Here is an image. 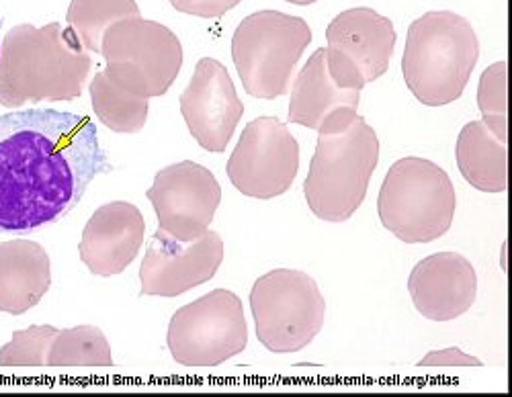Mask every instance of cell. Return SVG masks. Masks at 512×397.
<instances>
[{"label":"cell","mask_w":512,"mask_h":397,"mask_svg":"<svg viewBox=\"0 0 512 397\" xmlns=\"http://www.w3.org/2000/svg\"><path fill=\"white\" fill-rule=\"evenodd\" d=\"M250 310L259 342L277 355H289L304 350L320 334L326 301L310 275L277 269L256 279Z\"/></svg>","instance_id":"52a82bcc"},{"label":"cell","mask_w":512,"mask_h":397,"mask_svg":"<svg viewBox=\"0 0 512 397\" xmlns=\"http://www.w3.org/2000/svg\"><path fill=\"white\" fill-rule=\"evenodd\" d=\"M93 109L103 125L115 134H138L148 121L150 99L138 97L117 84L105 70L97 72L91 82Z\"/></svg>","instance_id":"ffe728a7"},{"label":"cell","mask_w":512,"mask_h":397,"mask_svg":"<svg viewBox=\"0 0 512 397\" xmlns=\"http://www.w3.org/2000/svg\"><path fill=\"white\" fill-rule=\"evenodd\" d=\"M377 162V134L361 115L340 129L320 131L304 183L312 213L332 224L351 219L367 197Z\"/></svg>","instance_id":"277c9868"},{"label":"cell","mask_w":512,"mask_h":397,"mask_svg":"<svg viewBox=\"0 0 512 397\" xmlns=\"http://www.w3.org/2000/svg\"><path fill=\"white\" fill-rule=\"evenodd\" d=\"M297 170L300 144L277 117L250 121L226 164L230 183L252 199H275L287 193Z\"/></svg>","instance_id":"8fae6325"},{"label":"cell","mask_w":512,"mask_h":397,"mask_svg":"<svg viewBox=\"0 0 512 397\" xmlns=\"http://www.w3.org/2000/svg\"><path fill=\"white\" fill-rule=\"evenodd\" d=\"M0 27H3V17H0Z\"/></svg>","instance_id":"83f0119b"},{"label":"cell","mask_w":512,"mask_h":397,"mask_svg":"<svg viewBox=\"0 0 512 397\" xmlns=\"http://www.w3.org/2000/svg\"><path fill=\"white\" fill-rule=\"evenodd\" d=\"M240 3L242 0H170L177 11L201 19H218Z\"/></svg>","instance_id":"d4e9b609"},{"label":"cell","mask_w":512,"mask_h":397,"mask_svg":"<svg viewBox=\"0 0 512 397\" xmlns=\"http://www.w3.org/2000/svg\"><path fill=\"white\" fill-rule=\"evenodd\" d=\"M478 109L496 138L506 142V62H496L484 70L478 86Z\"/></svg>","instance_id":"cb8c5ba5"},{"label":"cell","mask_w":512,"mask_h":397,"mask_svg":"<svg viewBox=\"0 0 512 397\" xmlns=\"http://www.w3.org/2000/svg\"><path fill=\"white\" fill-rule=\"evenodd\" d=\"M363 78L330 48L316 50L291 88L289 123L314 131H332L353 121L359 109Z\"/></svg>","instance_id":"30bf717a"},{"label":"cell","mask_w":512,"mask_h":397,"mask_svg":"<svg viewBox=\"0 0 512 397\" xmlns=\"http://www.w3.org/2000/svg\"><path fill=\"white\" fill-rule=\"evenodd\" d=\"M222 260L224 242L218 232L207 230L193 242H181L158 228L140 267V295L179 297L216 277Z\"/></svg>","instance_id":"4fadbf2b"},{"label":"cell","mask_w":512,"mask_h":397,"mask_svg":"<svg viewBox=\"0 0 512 397\" xmlns=\"http://www.w3.org/2000/svg\"><path fill=\"white\" fill-rule=\"evenodd\" d=\"M52 285V262L44 246L17 238L0 244V312L21 316Z\"/></svg>","instance_id":"ac0fdd59"},{"label":"cell","mask_w":512,"mask_h":397,"mask_svg":"<svg viewBox=\"0 0 512 397\" xmlns=\"http://www.w3.org/2000/svg\"><path fill=\"white\" fill-rule=\"evenodd\" d=\"M111 346L95 326L60 330L48 352V367H111Z\"/></svg>","instance_id":"7402d4cb"},{"label":"cell","mask_w":512,"mask_h":397,"mask_svg":"<svg viewBox=\"0 0 512 397\" xmlns=\"http://www.w3.org/2000/svg\"><path fill=\"white\" fill-rule=\"evenodd\" d=\"M58 332L54 326L17 330L11 342L0 348V367H48V352Z\"/></svg>","instance_id":"603a6c76"},{"label":"cell","mask_w":512,"mask_h":397,"mask_svg":"<svg viewBox=\"0 0 512 397\" xmlns=\"http://www.w3.org/2000/svg\"><path fill=\"white\" fill-rule=\"evenodd\" d=\"M93 70V58L72 27L50 23L13 27L0 46V105L74 101Z\"/></svg>","instance_id":"7a4b0ae2"},{"label":"cell","mask_w":512,"mask_h":397,"mask_svg":"<svg viewBox=\"0 0 512 397\" xmlns=\"http://www.w3.org/2000/svg\"><path fill=\"white\" fill-rule=\"evenodd\" d=\"M146 197L154 205L160 230L181 242H193L216 217L222 187L211 170L183 160L158 170Z\"/></svg>","instance_id":"7c38bea8"},{"label":"cell","mask_w":512,"mask_h":397,"mask_svg":"<svg viewBox=\"0 0 512 397\" xmlns=\"http://www.w3.org/2000/svg\"><path fill=\"white\" fill-rule=\"evenodd\" d=\"M478 60V33L457 13L429 11L408 27L402 72L422 105L443 107L461 99Z\"/></svg>","instance_id":"3957f363"},{"label":"cell","mask_w":512,"mask_h":397,"mask_svg":"<svg viewBox=\"0 0 512 397\" xmlns=\"http://www.w3.org/2000/svg\"><path fill=\"white\" fill-rule=\"evenodd\" d=\"M310 41L312 29L302 17L279 11L248 15L232 37V58L244 91L263 101L285 97Z\"/></svg>","instance_id":"8992f818"},{"label":"cell","mask_w":512,"mask_h":397,"mask_svg":"<svg viewBox=\"0 0 512 397\" xmlns=\"http://www.w3.org/2000/svg\"><path fill=\"white\" fill-rule=\"evenodd\" d=\"M420 367H482L484 363L478 357L465 355L459 348H445V350H433L426 355L420 363Z\"/></svg>","instance_id":"484cf974"},{"label":"cell","mask_w":512,"mask_h":397,"mask_svg":"<svg viewBox=\"0 0 512 397\" xmlns=\"http://www.w3.org/2000/svg\"><path fill=\"white\" fill-rule=\"evenodd\" d=\"M179 103L197 144L207 152L222 154L244 115L228 68L213 58L199 60Z\"/></svg>","instance_id":"5bb4252c"},{"label":"cell","mask_w":512,"mask_h":397,"mask_svg":"<svg viewBox=\"0 0 512 397\" xmlns=\"http://www.w3.org/2000/svg\"><path fill=\"white\" fill-rule=\"evenodd\" d=\"M457 197L447 170L426 158H402L386 174L377 199L383 228L406 244L443 238L455 217Z\"/></svg>","instance_id":"5b68a950"},{"label":"cell","mask_w":512,"mask_h":397,"mask_svg":"<svg viewBox=\"0 0 512 397\" xmlns=\"http://www.w3.org/2000/svg\"><path fill=\"white\" fill-rule=\"evenodd\" d=\"M168 350L183 367H218L248 346L240 297L216 289L175 312L168 326Z\"/></svg>","instance_id":"9c48e42d"},{"label":"cell","mask_w":512,"mask_h":397,"mask_svg":"<svg viewBox=\"0 0 512 397\" xmlns=\"http://www.w3.org/2000/svg\"><path fill=\"white\" fill-rule=\"evenodd\" d=\"M136 17H140L136 0H72L66 21L82 46L101 56L107 29L123 19Z\"/></svg>","instance_id":"44dd1931"},{"label":"cell","mask_w":512,"mask_h":397,"mask_svg":"<svg viewBox=\"0 0 512 397\" xmlns=\"http://www.w3.org/2000/svg\"><path fill=\"white\" fill-rule=\"evenodd\" d=\"M109 170L91 117L56 109L0 115V232L60 222Z\"/></svg>","instance_id":"6da1fadb"},{"label":"cell","mask_w":512,"mask_h":397,"mask_svg":"<svg viewBox=\"0 0 512 397\" xmlns=\"http://www.w3.org/2000/svg\"><path fill=\"white\" fill-rule=\"evenodd\" d=\"M396 39L394 23L367 7L343 11L326 29L328 48L343 56L365 84L388 72Z\"/></svg>","instance_id":"e0dca14e"},{"label":"cell","mask_w":512,"mask_h":397,"mask_svg":"<svg viewBox=\"0 0 512 397\" xmlns=\"http://www.w3.org/2000/svg\"><path fill=\"white\" fill-rule=\"evenodd\" d=\"M408 291L420 316L433 322H451L476 303L478 275L465 256L437 252L416 264L408 279Z\"/></svg>","instance_id":"9a60e30c"},{"label":"cell","mask_w":512,"mask_h":397,"mask_svg":"<svg viewBox=\"0 0 512 397\" xmlns=\"http://www.w3.org/2000/svg\"><path fill=\"white\" fill-rule=\"evenodd\" d=\"M105 72L138 97H162L183 66V46L166 25L142 17L123 19L103 35Z\"/></svg>","instance_id":"ba28073f"},{"label":"cell","mask_w":512,"mask_h":397,"mask_svg":"<svg viewBox=\"0 0 512 397\" xmlns=\"http://www.w3.org/2000/svg\"><path fill=\"white\" fill-rule=\"evenodd\" d=\"M287 3H293V5L306 7V5H314V3H318V0H287Z\"/></svg>","instance_id":"4316f807"},{"label":"cell","mask_w":512,"mask_h":397,"mask_svg":"<svg viewBox=\"0 0 512 397\" xmlns=\"http://www.w3.org/2000/svg\"><path fill=\"white\" fill-rule=\"evenodd\" d=\"M146 234L142 211L127 203L101 205L80 238V258L99 277L121 275L136 260Z\"/></svg>","instance_id":"2e32d148"},{"label":"cell","mask_w":512,"mask_h":397,"mask_svg":"<svg viewBox=\"0 0 512 397\" xmlns=\"http://www.w3.org/2000/svg\"><path fill=\"white\" fill-rule=\"evenodd\" d=\"M455 158L463 179L478 191L502 193L508 187L506 142L484 121L467 123L457 138Z\"/></svg>","instance_id":"d6986e66"}]
</instances>
